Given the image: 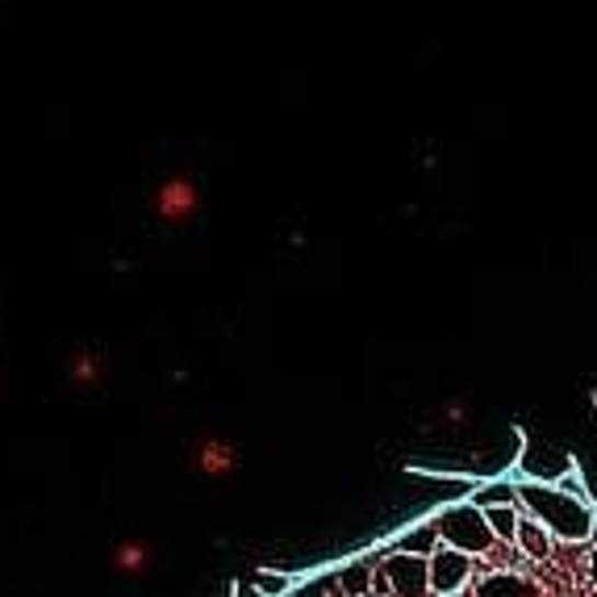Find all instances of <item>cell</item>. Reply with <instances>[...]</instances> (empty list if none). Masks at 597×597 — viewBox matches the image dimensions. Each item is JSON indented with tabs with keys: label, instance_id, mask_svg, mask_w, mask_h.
<instances>
[{
	"label": "cell",
	"instance_id": "1",
	"mask_svg": "<svg viewBox=\"0 0 597 597\" xmlns=\"http://www.w3.org/2000/svg\"><path fill=\"white\" fill-rule=\"evenodd\" d=\"M518 506L527 509L552 539H564V543H589V535H594L597 509L589 506L585 497L564 493L560 485L523 481V485H518Z\"/></svg>",
	"mask_w": 597,
	"mask_h": 597
},
{
	"label": "cell",
	"instance_id": "2",
	"mask_svg": "<svg viewBox=\"0 0 597 597\" xmlns=\"http://www.w3.org/2000/svg\"><path fill=\"white\" fill-rule=\"evenodd\" d=\"M435 527H439L443 548H456V552L472 555V560L497 548L493 527L485 523V509H477L472 502H451V506H443L439 514H435Z\"/></svg>",
	"mask_w": 597,
	"mask_h": 597
},
{
	"label": "cell",
	"instance_id": "3",
	"mask_svg": "<svg viewBox=\"0 0 597 597\" xmlns=\"http://www.w3.org/2000/svg\"><path fill=\"white\" fill-rule=\"evenodd\" d=\"M372 589L384 597H435L430 594V560L405 552L384 555V560H377Z\"/></svg>",
	"mask_w": 597,
	"mask_h": 597
},
{
	"label": "cell",
	"instance_id": "4",
	"mask_svg": "<svg viewBox=\"0 0 597 597\" xmlns=\"http://www.w3.org/2000/svg\"><path fill=\"white\" fill-rule=\"evenodd\" d=\"M188 460H193V472L205 477V481H230V477L243 468L239 447L230 439H221V435H200V439H193Z\"/></svg>",
	"mask_w": 597,
	"mask_h": 597
},
{
	"label": "cell",
	"instance_id": "5",
	"mask_svg": "<svg viewBox=\"0 0 597 597\" xmlns=\"http://www.w3.org/2000/svg\"><path fill=\"white\" fill-rule=\"evenodd\" d=\"M468 581H472V555L456 552V548H439L430 555V594L435 597L464 594Z\"/></svg>",
	"mask_w": 597,
	"mask_h": 597
},
{
	"label": "cell",
	"instance_id": "6",
	"mask_svg": "<svg viewBox=\"0 0 597 597\" xmlns=\"http://www.w3.org/2000/svg\"><path fill=\"white\" fill-rule=\"evenodd\" d=\"M156 560H159V548L151 539H142V535L122 539V543L113 548V569L122 576H147L156 569Z\"/></svg>",
	"mask_w": 597,
	"mask_h": 597
},
{
	"label": "cell",
	"instance_id": "7",
	"mask_svg": "<svg viewBox=\"0 0 597 597\" xmlns=\"http://www.w3.org/2000/svg\"><path fill=\"white\" fill-rule=\"evenodd\" d=\"M472 597H543V589L535 585L531 576L497 569V573H485L472 585Z\"/></svg>",
	"mask_w": 597,
	"mask_h": 597
},
{
	"label": "cell",
	"instance_id": "8",
	"mask_svg": "<svg viewBox=\"0 0 597 597\" xmlns=\"http://www.w3.org/2000/svg\"><path fill=\"white\" fill-rule=\"evenodd\" d=\"M443 548V539H439V527H435V518L430 523H418L414 531H405L393 543V552H405V555H422V560H430V555Z\"/></svg>",
	"mask_w": 597,
	"mask_h": 597
},
{
	"label": "cell",
	"instance_id": "9",
	"mask_svg": "<svg viewBox=\"0 0 597 597\" xmlns=\"http://www.w3.org/2000/svg\"><path fill=\"white\" fill-rule=\"evenodd\" d=\"M514 548H523L531 560H548V555H552V535L543 531L531 514L523 509V523H518V539H514Z\"/></svg>",
	"mask_w": 597,
	"mask_h": 597
},
{
	"label": "cell",
	"instance_id": "10",
	"mask_svg": "<svg viewBox=\"0 0 597 597\" xmlns=\"http://www.w3.org/2000/svg\"><path fill=\"white\" fill-rule=\"evenodd\" d=\"M372 576H377L372 560H355L338 573V589H343V597H368L372 594Z\"/></svg>",
	"mask_w": 597,
	"mask_h": 597
},
{
	"label": "cell",
	"instance_id": "11",
	"mask_svg": "<svg viewBox=\"0 0 597 597\" xmlns=\"http://www.w3.org/2000/svg\"><path fill=\"white\" fill-rule=\"evenodd\" d=\"M105 377V368H101V355L96 352H80L71 359V368H67V380H71V389H96Z\"/></svg>",
	"mask_w": 597,
	"mask_h": 597
},
{
	"label": "cell",
	"instance_id": "12",
	"mask_svg": "<svg viewBox=\"0 0 597 597\" xmlns=\"http://www.w3.org/2000/svg\"><path fill=\"white\" fill-rule=\"evenodd\" d=\"M485 523L493 527L497 543H514L518 539V523H523V506H489Z\"/></svg>",
	"mask_w": 597,
	"mask_h": 597
},
{
	"label": "cell",
	"instance_id": "13",
	"mask_svg": "<svg viewBox=\"0 0 597 597\" xmlns=\"http://www.w3.org/2000/svg\"><path fill=\"white\" fill-rule=\"evenodd\" d=\"M477 509H489V506H518V485H506V481H485V485L472 489V497H468Z\"/></svg>",
	"mask_w": 597,
	"mask_h": 597
},
{
	"label": "cell",
	"instance_id": "14",
	"mask_svg": "<svg viewBox=\"0 0 597 597\" xmlns=\"http://www.w3.org/2000/svg\"><path fill=\"white\" fill-rule=\"evenodd\" d=\"M251 585L260 589L264 597H288L297 585H292V576L288 573H272V569H260V573L251 576Z\"/></svg>",
	"mask_w": 597,
	"mask_h": 597
},
{
	"label": "cell",
	"instance_id": "15",
	"mask_svg": "<svg viewBox=\"0 0 597 597\" xmlns=\"http://www.w3.org/2000/svg\"><path fill=\"white\" fill-rule=\"evenodd\" d=\"M288 597H343V589H338V576H313L306 585H297Z\"/></svg>",
	"mask_w": 597,
	"mask_h": 597
},
{
	"label": "cell",
	"instance_id": "16",
	"mask_svg": "<svg viewBox=\"0 0 597 597\" xmlns=\"http://www.w3.org/2000/svg\"><path fill=\"white\" fill-rule=\"evenodd\" d=\"M234 597H264V594H260V589H255V585H251V581H243V585H239V589H234Z\"/></svg>",
	"mask_w": 597,
	"mask_h": 597
},
{
	"label": "cell",
	"instance_id": "17",
	"mask_svg": "<svg viewBox=\"0 0 597 597\" xmlns=\"http://www.w3.org/2000/svg\"><path fill=\"white\" fill-rule=\"evenodd\" d=\"M589 581H594V585H597V552L589 555Z\"/></svg>",
	"mask_w": 597,
	"mask_h": 597
},
{
	"label": "cell",
	"instance_id": "18",
	"mask_svg": "<svg viewBox=\"0 0 597 597\" xmlns=\"http://www.w3.org/2000/svg\"><path fill=\"white\" fill-rule=\"evenodd\" d=\"M589 548L597 552V518H594V535H589Z\"/></svg>",
	"mask_w": 597,
	"mask_h": 597
}]
</instances>
